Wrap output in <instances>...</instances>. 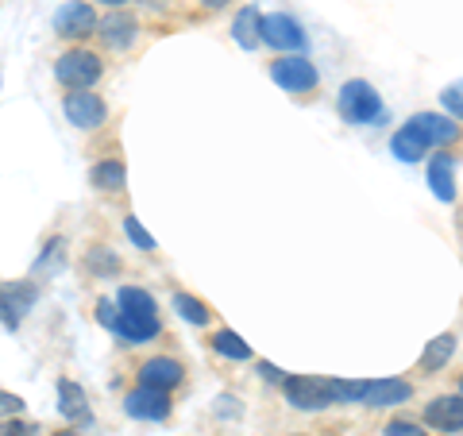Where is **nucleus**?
<instances>
[{"label":"nucleus","mask_w":463,"mask_h":436,"mask_svg":"<svg viewBox=\"0 0 463 436\" xmlns=\"http://www.w3.org/2000/svg\"><path fill=\"white\" fill-rule=\"evenodd\" d=\"M286 398L298 405V410H325L332 405V390L328 379H313V374H294V379H282Z\"/></svg>","instance_id":"3"},{"label":"nucleus","mask_w":463,"mask_h":436,"mask_svg":"<svg viewBox=\"0 0 463 436\" xmlns=\"http://www.w3.org/2000/svg\"><path fill=\"white\" fill-rule=\"evenodd\" d=\"M259 8H240V16H236V24H232V35H236V43L243 51H255L259 47Z\"/></svg>","instance_id":"19"},{"label":"nucleus","mask_w":463,"mask_h":436,"mask_svg":"<svg viewBox=\"0 0 463 436\" xmlns=\"http://www.w3.org/2000/svg\"><path fill=\"white\" fill-rule=\"evenodd\" d=\"M124 410L139 417V421H163L170 417V394L166 390H151V386H139L124 398Z\"/></svg>","instance_id":"7"},{"label":"nucleus","mask_w":463,"mask_h":436,"mask_svg":"<svg viewBox=\"0 0 463 436\" xmlns=\"http://www.w3.org/2000/svg\"><path fill=\"white\" fill-rule=\"evenodd\" d=\"M386 436H425V432L417 429L413 421H390V425H386Z\"/></svg>","instance_id":"28"},{"label":"nucleus","mask_w":463,"mask_h":436,"mask_svg":"<svg viewBox=\"0 0 463 436\" xmlns=\"http://www.w3.org/2000/svg\"><path fill=\"white\" fill-rule=\"evenodd\" d=\"M201 5H205V8H224L228 0H201Z\"/></svg>","instance_id":"33"},{"label":"nucleus","mask_w":463,"mask_h":436,"mask_svg":"<svg viewBox=\"0 0 463 436\" xmlns=\"http://www.w3.org/2000/svg\"><path fill=\"white\" fill-rule=\"evenodd\" d=\"M105 5H112V8H116V5H124V0H105Z\"/></svg>","instance_id":"34"},{"label":"nucleus","mask_w":463,"mask_h":436,"mask_svg":"<svg viewBox=\"0 0 463 436\" xmlns=\"http://www.w3.org/2000/svg\"><path fill=\"white\" fill-rule=\"evenodd\" d=\"M0 436H43V432H39V425H27V421L5 417V425H0Z\"/></svg>","instance_id":"27"},{"label":"nucleus","mask_w":463,"mask_h":436,"mask_svg":"<svg viewBox=\"0 0 463 436\" xmlns=\"http://www.w3.org/2000/svg\"><path fill=\"white\" fill-rule=\"evenodd\" d=\"M332 402H364L367 383H347V379H328Z\"/></svg>","instance_id":"25"},{"label":"nucleus","mask_w":463,"mask_h":436,"mask_svg":"<svg viewBox=\"0 0 463 436\" xmlns=\"http://www.w3.org/2000/svg\"><path fill=\"white\" fill-rule=\"evenodd\" d=\"M410 128L429 143V147H432V143H452V139L459 136L456 120H448V116H437V112H417L413 120H410Z\"/></svg>","instance_id":"14"},{"label":"nucleus","mask_w":463,"mask_h":436,"mask_svg":"<svg viewBox=\"0 0 463 436\" xmlns=\"http://www.w3.org/2000/svg\"><path fill=\"white\" fill-rule=\"evenodd\" d=\"M54 32L62 35V39H85V35H93L97 32V12L90 5H66V8H58V16H54Z\"/></svg>","instance_id":"9"},{"label":"nucleus","mask_w":463,"mask_h":436,"mask_svg":"<svg viewBox=\"0 0 463 436\" xmlns=\"http://www.w3.org/2000/svg\"><path fill=\"white\" fill-rule=\"evenodd\" d=\"M185 379V371H182V363L178 359H170V355H158V359H147L139 367V386H151V390H170L178 386Z\"/></svg>","instance_id":"10"},{"label":"nucleus","mask_w":463,"mask_h":436,"mask_svg":"<svg viewBox=\"0 0 463 436\" xmlns=\"http://www.w3.org/2000/svg\"><path fill=\"white\" fill-rule=\"evenodd\" d=\"M20 410H24V402L16 394H5V390H0V417H16Z\"/></svg>","instance_id":"31"},{"label":"nucleus","mask_w":463,"mask_h":436,"mask_svg":"<svg viewBox=\"0 0 463 436\" xmlns=\"http://www.w3.org/2000/svg\"><path fill=\"white\" fill-rule=\"evenodd\" d=\"M213 347H216L221 355H228V359H251V347L243 344L236 332H216V336H213Z\"/></svg>","instance_id":"24"},{"label":"nucleus","mask_w":463,"mask_h":436,"mask_svg":"<svg viewBox=\"0 0 463 436\" xmlns=\"http://www.w3.org/2000/svg\"><path fill=\"white\" fill-rule=\"evenodd\" d=\"M413 386L402 383V379H383V383H367V394H364V405H402L410 402Z\"/></svg>","instance_id":"15"},{"label":"nucleus","mask_w":463,"mask_h":436,"mask_svg":"<svg viewBox=\"0 0 463 436\" xmlns=\"http://www.w3.org/2000/svg\"><path fill=\"white\" fill-rule=\"evenodd\" d=\"M174 309H178L190 325H205L209 321V309H205V301H197L194 294H174Z\"/></svg>","instance_id":"23"},{"label":"nucleus","mask_w":463,"mask_h":436,"mask_svg":"<svg viewBox=\"0 0 463 436\" xmlns=\"http://www.w3.org/2000/svg\"><path fill=\"white\" fill-rule=\"evenodd\" d=\"M270 78L274 85H282L286 93H309L313 85H317V70L309 58H279V62L270 66Z\"/></svg>","instance_id":"4"},{"label":"nucleus","mask_w":463,"mask_h":436,"mask_svg":"<svg viewBox=\"0 0 463 436\" xmlns=\"http://www.w3.org/2000/svg\"><path fill=\"white\" fill-rule=\"evenodd\" d=\"M116 305H120L124 313H147V317H155V309H158L155 298L147 294V289H139V286H124L120 301H116Z\"/></svg>","instance_id":"22"},{"label":"nucleus","mask_w":463,"mask_h":436,"mask_svg":"<svg viewBox=\"0 0 463 436\" xmlns=\"http://www.w3.org/2000/svg\"><path fill=\"white\" fill-rule=\"evenodd\" d=\"M444 109L452 112V120H459V112H463V100H459V85H452V90H444Z\"/></svg>","instance_id":"30"},{"label":"nucleus","mask_w":463,"mask_h":436,"mask_svg":"<svg viewBox=\"0 0 463 436\" xmlns=\"http://www.w3.org/2000/svg\"><path fill=\"white\" fill-rule=\"evenodd\" d=\"M124 232H128V240H132V243L139 247V251H155V240H151V232H143L136 216H128V221H124Z\"/></svg>","instance_id":"26"},{"label":"nucleus","mask_w":463,"mask_h":436,"mask_svg":"<svg viewBox=\"0 0 463 436\" xmlns=\"http://www.w3.org/2000/svg\"><path fill=\"white\" fill-rule=\"evenodd\" d=\"M62 436H74V432H62Z\"/></svg>","instance_id":"35"},{"label":"nucleus","mask_w":463,"mask_h":436,"mask_svg":"<svg viewBox=\"0 0 463 436\" xmlns=\"http://www.w3.org/2000/svg\"><path fill=\"white\" fill-rule=\"evenodd\" d=\"M429 185L440 201H456V166L452 158H432L429 166Z\"/></svg>","instance_id":"16"},{"label":"nucleus","mask_w":463,"mask_h":436,"mask_svg":"<svg viewBox=\"0 0 463 436\" xmlns=\"http://www.w3.org/2000/svg\"><path fill=\"white\" fill-rule=\"evenodd\" d=\"M136 32H139V24H136V16H128V12H109V16L97 24V35L105 39V47H112V51L132 47Z\"/></svg>","instance_id":"12"},{"label":"nucleus","mask_w":463,"mask_h":436,"mask_svg":"<svg viewBox=\"0 0 463 436\" xmlns=\"http://www.w3.org/2000/svg\"><path fill=\"white\" fill-rule=\"evenodd\" d=\"M259 43L279 47V51H301L306 47V35H301L294 16H263L259 20Z\"/></svg>","instance_id":"5"},{"label":"nucleus","mask_w":463,"mask_h":436,"mask_svg":"<svg viewBox=\"0 0 463 436\" xmlns=\"http://www.w3.org/2000/svg\"><path fill=\"white\" fill-rule=\"evenodd\" d=\"M58 410H62V417L70 421H85L90 417V410H85V394H81V386L78 383H70V379H58Z\"/></svg>","instance_id":"18"},{"label":"nucleus","mask_w":463,"mask_h":436,"mask_svg":"<svg viewBox=\"0 0 463 436\" xmlns=\"http://www.w3.org/2000/svg\"><path fill=\"white\" fill-rule=\"evenodd\" d=\"M390 151H394L402 163H417V158H425V151H429V143L413 132L410 124L402 128V132H394V139H390Z\"/></svg>","instance_id":"17"},{"label":"nucleus","mask_w":463,"mask_h":436,"mask_svg":"<svg viewBox=\"0 0 463 436\" xmlns=\"http://www.w3.org/2000/svg\"><path fill=\"white\" fill-rule=\"evenodd\" d=\"M116 313H120V305H116V301H109V298H105V301H100V305H97V321H100V325H105V328H112V321H116Z\"/></svg>","instance_id":"29"},{"label":"nucleus","mask_w":463,"mask_h":436,"mask_svg":"<svg viewBox=\"0 0 463 436\" xmlns=\"http://www.w3.org/2000/svg\"><path fill=\"white\" fill-rule=\"evenodd\" d=\"M105 74V62L93 51H66L54 62V78L66 85V90H90V85Z\"/></svg>","instance_id":"2"},{"label":"nucleus","mask_w":463,"mask_h":436,"mask_svg":"<svg viewBox=\"0 0 463 436\" xmlns=\"http://www.w3.org/2000/svg\"><path fill=\"white\" fill-rule=\"evenodd\" d=\"M112 332L120 336L124 344H147L158 336V317H147V313H116L112 321Z\"/></svg>","instance_id":"11"},{"label":"nucleus","mask_w":463,"mask_h":436,"mask_svg":"<svg viewBox=\"0 0 463 436\" xmlns=\"http://www.w3.org/2000/svg\"><path fill=\"white\" fill-rule=\"evenodd\" d=\"M259 371H263L270 383H282V374H279V367H274V363H263V367H259Z\"/></svg>","instance_id":"32"},{"label":"nucleus","mask_w":463,"mask_h":436,"mask_svg":"<svg viewBox=\"0 0 463 436\" xmlns=\"http://www.w3.org/2000/svg\"><path fill=\"white\" fill-rule=\"evenodd\" d=\"M425 421L429 425H437V429H444V432H459L463 429V402H459V394L432 398L425 405Z\"/></svg>","instance_id":"13"},{"label":"nucleus","mask_w":463,"mask_h":436,"mask_svg":"<svg viewBox=\"0 0 463 436\" xmlns=\"http://www.w3.org/2000/svg\"><path fill=\"white\" fill-rule=\"evenodd\" d=\"M105 100H100L97 93H85V90H74L66 97V120L85 128V132H93V128L105 124Z\"/></svg>","instance_id":"6"},{"label":"nucleus","mask_w":463,"mask_h":436,"mask_svg":"<svg viewBox=\"0 0 463 436\" xmlns=\"http://www.w3.org/2000/svg\"><path fill=\"white\" fill-rule=\"evenodd\" d=\"M39 289L32 282H12V286H0V317H5L8 328H16L24 321V313L35 305Z\"/></svg>","instance_id":"8"},{"label":"nucleus","mask_w":463,"mask_h":436,"mask_svg":"<svg viewBox=\"0 0 463 436\" xmlns=\"http://www.w3.org/2000/svg\"><path fill=\"white\" fill-rule=\"evenodd\" d=\"M336 109L347 124H374V120H386V109H383V97L374 93L371 81H347L340 90Z\"/></svg>","instance_id":"1"},{"label":"nucleus","mask_w":463,"mask_h":436,"mask_svg":"<svg viewBox=\"0 0 463 436\" xmlns=\"http://www.w3.org/2000/svg\"><path fill=\"white\" fill-rule=\"evenodd\" d=\"M452 355H456V332H444V336H437V340L429 344V352H425V359H421V367H425V371H440Z\"/></svg>","instance_id":"21"},{"label":"nucleus","mask_w":463,"mask_h":436,"mask_svg":"<svg viewBox=\"0 0 463 436\" xmlns=\"http://www.w3.org/2000/svg\"><path fill=\"white\" fill-rule=\"evenodd\" d=\"M90 182L97 185V190H124V185H128V170H124V163H116V158H112V163H97L93 170H90Z\"/></svg>","instance_id":"20"}]
</instances>
